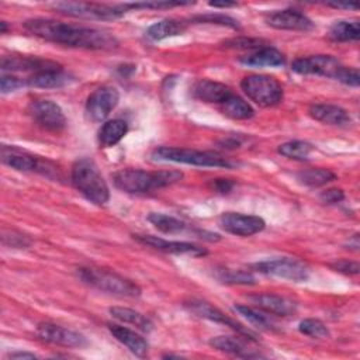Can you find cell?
<instances>
[{
  "label": "cell",
  "mask_w": 360,
  "mask_h": 360,
  "mask_svg": "<svg viewBox=\"0 0 360 360\" xmlns=\"http://www.w3.org/2000/svg\"><path fill=\"white\" fill-rule=\"evenodd\" d=\"M24 28L38 38L72 48L112 49L118 45L117 38L107 31L51 18H30Z\"/></svg>",
  "instance_id": "1"
},
{
  "label": "cell",
  "mask_w": 360,
  "mask_h": 360,
  "mask_svg": "<svg viewBox=\"0 0 360 360\" xmlns=\"http://www.w3.org/2000/svg\"><path fill=\"white\" fill-rule=\"evenodd\" d=\"M180 170L146 172L142 169H122L112 174V183L121 191L129 194H143L180 181Z\"/></svg>",
  "instance_id": "2"
},
{
  "label": "cell",
  "mask_w": 360,
  "mask_h": 360,
  "mask_svg": "<svg viewBox=\"0 0 360 360\" xmlns=\"http://www.w3.org/2000/svg\"><path fill=\"white\" fill-rule=\"evenodd\" d=\"M72 183L76 190L93 204L103 205L110 198L108 186L98 166L90 158H80L73 163Z\"/></svg>",
  "instance_id": "3"
},
{
  "label": "cell",
  "mask_w": 360,
  "mask_h": 360,
  "mask_svg": "<svg viewBox=\"0 0 360 360\" xmlns=\"http://www.w3.org/2000/svg\"><path fill=\"white\" fill-rule=\"evenodd\" d=\"M77 276L84 284L112 295L129 298L141 295V288L138 284L105 269L79 267Z\"/></svg>",
  "instance_id": "4"
},
{
  "label": "cell",
  "mask_w": 360,
  "mask_h": 360,
  "mask_svg": "<svg viewBox=\"0 0 360 360\" xmlns=\"http://www.w3.org/2000/svg\"><path fill=\"white\" fill-rule=\"evenodd\" d=\"M152 158L155 160H165V162H174V163H186L193 166H202V167H232L233 163L211 150H195L187 148H176V146H160L152 152Z\"/></svg>",
  "instance_id": "5"
},
{
  "label": "cell",
  "mask_w": 360,
  "mask_h": 360,
  "mask_svg": "<svg viewBox=\"0 0 360 360\" xmlns=\"http://www.w3.org/2000/svg\"><path fill=\"white\" fill-rule=\"evenodd\" d=\"M243 93L260 107H273L283 100V87L269 75H249L242 79Z\"/></svg>",
  "instance_id": "6"
},
{
  "label": "cell",
  "mask_w": 360,
  "mask_h": 360,
  "mask_svg": "<svg viewBox=\"0 0 360 360\" xmlns=\"http://www.w3.org/2000/svg\"><path fill=\"white\" fill-rule=\"evenodd\" d=\"M56 11L79 18L93 20H114L128 11L125 4H101V3H82V1H58L52 4Z\"/></svg>",
  "instance_id": "7"
},
{
  "label": "cell",
  "mask_w": 360,
  "mask_h": 360,
  "mask_svg": "<svg viewBox=\"0 0 360 360\" xmlns=\"http://www.w3.org/2000/svg\"><path fill=\"white\" fill-rule=\"evenodd\" d=\"M252 269L262 274L274 276V277L290 280L294 283L305 281L309 276L308 267L302 262L292 257H277V259L257 262L252 264Z\"/></svg>",
  "instance_id": "8"
},
{
  "label": "cell",
  "mask_w": 360,
  "mask_h": 360,
  "mask_svg": "<svg viewBox=\"0 0 360 360\" xmlns=\"http://www.w3.org/2000/svg\"><path fill=\"white\" fill-rule=\"evenodd\" d=\"M184 307L194 315L200 316V318H204V319H208L211 322H217V323H222L225 326H229L231 329H233L235 332H238L240 336L255 342L256 340V335L248 329L246 326H243L242 323L236 322L235 319H232L231 316L225 315L221 309H218L217 307H214L212 304L204 301V300H197V298H193V300H188L184 302Z\"/></svg>",
  "instance_id": "9"
},
{
  "label": "cell",
  "mask_w": 360,
  "mask_h": 360,
  "mask_svg": "<svg viewBox=\"0 0 360 360\" xmlns=\"http://www.w3.org/2000/svg\"><path fill=\"white\" fill-rule=\"evenodd\" d=\"M345 66L330 55H312L298 58L291 63V70L298 75H316L338 80Z\"/></svg>",
  "instance_id": "10"
},
{
  "label": "cell",
  "mask_w": 360,
  "mask_h": 360,
  "mask_svg": "<svg viewBox=\"0 0 360 360\" xmlns=\"http://www.w3.org/2000/svg\"><path fill=\"white\" fill-rule=\"evenodd\" d=\"M118 101L120 93L115 87L101 86L89 96L86 101V115L94 122H101L117 107Z\"/></svg>",
  "instance_id": "11"
},
{
  "label": "cell",
  "mask_w": 360,
  "mask_h": 360,
  "mask_svg": "<svg viewBox=\"0 0 360 360\" xmlns=\"http://www.w3.org/2000/svg\"><path fill=\"white\" fill-rule=\"evenodd\" d=\"M28 111L34 118V121L46 131L58 132L66 127V117L62 108L52 100H46V98L34 100L30 104Z\"/></svg>",
  "instance_id": "12"
},
{
  "label": "cell",
  "mask_w": 360,
  "mask_h": 360,
  "mask_svg": "<svg viewBox=\"0 0 360 360\" xmlns=\"http://www.w3.org/2000/svg\"><path fill=\"white\" fill-rule=\"evenodd\" d=\"M37 333L41 340L63 347H83L87 345V340L82 333L52 322L39 323Z\"/></svg>",
  "instance_id": "13"
},
{
  "label": "cell",
  "mask_w": 360,
  "mask_h": 360,
  "mask_svg": "<svg viewBox=\"0 0 360 360\" xmlns=\"http://www.w3.org/2000/svg\"><path fill=\"white\" fill-rule=\"evenodd\" d=\"M219 226L232 235L250 236L264 229V221L256 215H245L240 212H224L219 217Z\"/></svg>",
  "instance_id": "14"
},
{
  "label": "cell",
  "mask_w": 360,
  "mask_h": 360,
  "mask_svg": "<svg viewBox=\"0 0 360 360\" xmlns=\"http://www.w3.org/2000/svg\"><path fill=\"white\" fill-rule=\"evenodd\" d=\"M267 25L276 30L288 31H311L314 28L312 20L295 8L277 10L266 15Z\"/></svg>",
  "instance_id": "15"
},
{
  "label": "cell",
  "mask_w": 360,
  "mask_h": 360,
  "mask_svg": "<svg viewBox=\"0 0 360 360\" xmlns=\"http://www.w3.org/2000/svg\"><path fill=\"white\" fill-rule=\"evenodd\" d=\"M139 243L150 246L156 250L173 255H190V256H205L208 252L204 248H200L190 242H180V240H166L163 238L152 236V235H134Z\"/></svg>",
  "instance_id": "16"
},
{
  "label": "cell",
  "mask_w": 360,
  "mask_h": 360,
  "mask_svg": "<svg viewBox=\"0 0 360 360\" xmlns=\"http://www.w3.org/2000/svg\"><path fill=\"white\" fill-rule=\"evenodd\" d=\"M62 66L53 60L35 58V56H3L1 58V70L3 72H31V75L46 72V70H58Z\"/></svg>",
  "instance_id": "17"
},
{
  "label": "cell",
  "mask_w": 360,
  "mask_h": 360,
  "mask_svg": "<svg viewBox=\"0 0 360 360\" xmlns=\"http://www.w3.org/2000/svg\"><path fill=\"white\" fill-rule=\"evenodd\" d=\"M1 160H3L4 165H7L11 169L18 170V172H34V170H38V172L45 174V170L48 169L46 167L48 162L39 160L34 155L27 153V152L21 150V149L13 148V146L11 148H7V146L1 148Z\"/></svg>",
  "instance_id": "18"
},
{
  "label": "cell",
  "mask_w": 360,
  "mask_h": 360,
  "mask_svg": "<svg viewBox=\"0 0 360 360\" xmlns=\"http://www.w3.org/2000/svg\"><path fill=\"white\" fill-rule=\"evenodd\" d=\"M249 300L260 311H263L266 314H271V315L290 316V315L295 314V311H297V305L291 300L277 295V294L262 292V294L250 295Z\"/></svg>",
  "instance_id": "19"
},
{
  "label": "cell",
  "mask_w": 360,
  "mask_h": 360,
  "mask_svg": "<svg viewBox=\"0 0 360 360\" xmlns=\"http://www.w3.org/2000/svg\"><path fill=\"white\" fill-rule=\"evenodd\" d=\"M191 94L194 98L204 103L222 104L232 93H231V89L224 83L201 79L193 84Z\"/></svg>",
  "instance_id": "20"
},
{
  "label": "cell",
  "mask_w": 360,
  "mask_h": 360,
  "mask_svg": "<svg viewBox=\"0 0 360 360\" xmlns=\"http://www.w3.org/2000/svg\"><path fill=\"white\" fill-rule=\"evenodd\" d=\"M308 114L314 120L328 125L345 127L350 124V115L347 114V111L335 104H312L308 110Z\"/></svg>",
  "instance_id": "21"
},
{
  "label": "cell",
  "mask_w": 360,
  "mask_h": 360,
  "mask_svg": "<svg viewBox=\"0 0 360 360\" xmlns=\"http://www.w3.org/2000/svg\"><path fill=\"white\" fill-rule=\"evenodd\" d=\"M107 326H108V330L111 332V335L120 343L127 346L135 356H139V357L146 356L149 345L139 333H136L135 330H132L127 326L118 325V323H107Z\"/></svg>",
  "instance_id": "22"
},
{
  "label": "cell",
  "mask_w": 360,
  "mask_h": 360,
  "mask_svg": "<svg viewBox=\"0 0 360 360\" xmlns=\"http://www.w3.org/2000/svg\"><path fill=\"white\" fill-rule=\"evenodd\" d=\"M239 62L252 68H277L284 65L285 58L278 49L267 45L242 56Z\"/></svg>",
  "instance_id": "23"
},
{
  "label": "cell",
  "mask_w": 360,
  "mask_h": 360,
  "mask_svg": "<svg viewBox=\"0 0 360 360\" xmlns=\"http://www.w3.org/2000/svg\"><path fill=\"white\" fill-rule=\"evenodd\" d=\"M128 132V124L124 120H110L98 129V145L100 148H111L117 145Z\"/></svg>",
  "instance_id": "24"
},
{
  "label": "cell",
  "mask_w": 360,
  "mask_h": 360,
  "mask_svg": "<svg viewBox=\"0 0 360 360\" xmlns=\"http://www.w3.org/2000/svg\"><path fill=\"white\" fill-rule=\"evenodd\" d=\"M210 345L219 352H225V353H229V354H233L238 357H259L260 356V354L252 353L250 349L248 347V345L240 338H236V336H225V335L215 336V338L210 339Z\"/></svg>",
  "instance_id": "25"
},
{
  "label": "cell",
  "mask_w": 360,
  "mask_h": 360,
  "mask_svg": "<svg viewBox=\"0 0 360 360\" xmlns=\"http://www.w3.org/2000/svg\"><path fill=\"white\" fill-rule=\"evenodd\" d=\"M69 82H70V76L65 73L62 69L35 73L25 79L27 86L38 87V89H56L68 84Z\"/></svg>",
  "instance_id": "26"
},
{
  "label": "cell",
  "mask_w": 360,
  "mask_h": 360,
  "mask_svg": "<svg viewBox=\"0 0 360 360\" xmlns=\"http://www.w3.org/2000/svg\"><path fill=\"white\" fill-rule=\"evenodd\" d=\"M187 28V22L176 18H165L152 24L146 30V35L153 41H160L165 38L181 35Z\"/></svg>",
  "instance_id": "27"
},
{
  "label": "cell",
  "mask_w": 360,
  "mask_h": 360,
  "mask_svg": "<svg viewBox=\"0 0 360 360\" xmlns=\"http://www.w3.org/2000/svg\"><path fill=\"white\" fill-rule=\"evenodd\" d=\"M110 314L124 322V323H131L134 326H136L138 329L143 330V332H150L153 328V323L150 322V319L148 316H145L143 314L131 309V308H124V307H111L110 308Z\"/></svg>",
  "instance_id": "28"
},
{
  "label": "cell",
  "mask_w": 360,
  "mask_h": 360,
  "mask_svg": "<svg viewBox=\"0 0 360 360\" xmlns=\"http://www.w3.org/2000/svg\"><path fill=\"white\" fill-rule=\"evenodd\" d=\"M359 37H360L359 21L340 20V21H335L329 28V38L336 42L357 41Z\"/></svg>",
  "instance_id": "29"
},
{
  "label": "cell",
  "mask_w": 360,
  "mask_h": 360,
  "mask_svg": "<svg viewBox=\"0 0 360 360\" xmlns=\"http://www.w3.org/2000/svg\"><path fill=\"white\" fill-rule=\"evenodd\" d=\"M221 111L232 120H248L255 115V110L243 98L231 94L222 104Z\"/></svg>",
  "instance_id": "30"
},
{
  "label": "cell",
  "mask_w": 360,
  "mask_h": 360,
  "mask_svg": "<svg viewBox=\"0 0 360 360\" xmlns=\"http://www.w3.org/2000/svg\"><path fill=\"white\" fill-rule=\"evenodd\" d=\"M297 180L308 187H321L325 186L333 180H336V174L323 167H311L305 169L297 173Z\"/></svg>",
  "instance_id": "31"
},
{
  "label": "cell",
  "mask_w": 360,
  "mask_h": 360,
  "mask_svg": "<svg viewBox=\"0 0 360 360\" xmlns=\"http://www.w3.org/2000/svg\"><path fill=\"white\" fill-rule=\"evenodd\" d=\"M148 221L160 232L163 233H181L184 231H187V224L172 217V215H166V214H160V212H150L148 215Z\"/></svg>",
  "instance_id": "32"
},
{
  "label": "cell",
  "mask_w": 360,
  "mask_h": 360,
  "mask_svg": "<svg viewBox=\"0 0 360 360\" xmlns=\"http://www.w3.org/2000/svg\"><path fill=\"white\" fill-rule=\"evenodd\" d=\"M278 153L294 160H308L314 152V146L305 141H290L278 146Z\"/></svg>",
  "instance_id": "33"
},
{
  "label": "cell",
  "mask_w": 360,
  "mask_h": 360,
  "mask_svg": "<svg viewBox=\"0 0 360 360\" xmlns=\"http://www.w3.org/2000/svg\"><path fill=\"white\" fill-rule=\"evenodd\" d=\"M235 311L260 330H276V326L270 321V318H267L262 311H257L256 308H252L249 305H235Z\"/></svg>",
  "instance_id": "34"
},
{
  "label": "cell",
  "mask_w": 360,
  "mask_h": 360,
  "mask_svg": "<svg viewBox=\"0 0 360 360\" xmlns=\"http://www.w3.org/2000/svg\"><path fill=\"white\" fill-rule=\"evenodd\" d=\"M214 277L224 284H253L255 276L245 270H231V269H215Z\"/></svg>",
  "instance_id": "35"
},
{
  "label": "cell",
  "mask_w": 360,
  "mask_h": 360,
  "mask_svg": "<svg viewBox=\"0 0 360 360\" xmlns=\"http://www.w3.org/2000/svg\"><path fill=\"white\" fill-rule=\"evenodd\" d=\"M298 330L309 338H315V339H323L329 336V330L326 328V325L315 318H307L304 321L300 322L298 325Z\"/></svg>",
  "instance_id": "36"
},
{
  "label": "cell",
  "mask_w": 360,
  "mask_h": 360,
  "mask_svg": "<svg viewBox=\"0 0 360 360\" xmlns=\"http://www.w3.org/2000/svg\"><path fill=\"white\" fill-rule=\"evenodd\" d=\"M190 21L193 22H198V24H218V25H225V27H231V28H239V24L235 18L225 15V14H200V15H194L190 18Z\"/></svg>",
  "instance_id": "37"
},
{
  "label": "cell",
  "mask_w": 360,
  "mask_h": 360,
  "mask_svg": "<svg viewBox=\"0 0 360 360\" xmlns=\"http://www.w3.org/2000/svg\"><path fill=\"white\" fill-rule=\"evenodd\" d=\"M224 45L226 48H238V49H259L263 46H267V44L262 39L257 38H246V37H239V38H231L224 41Z\"/></svg>",
  "instance_id": "38"
},
{
  "label": "cell",
  "mask_w": 360,
  "mask_h": 360,
  "mask_svg": "<svg viewBox=\"0 0 360 360\" xmlns=\"http://www.w3.org/2000/svg\"><path fill=\"white\" fill-rule=\"evenodd\" d=\"M1 240H3L4 246L17 248V249H24V248L30 246V243H31L28 236H25L22 233H18V232H14V231H10L8 233L4 232L3 236H1Z\"/></svg>",
  "instance_id": "39"
},
{
  "label": "cell",
  "mask_w": 360,
  "mask_h": 360,
  "mask_svg": "<svg viewBox=\"0 0 360 360\" xmlns=\"http://www.w3.org/2000/svg\"><path fill=\"white\" fill-rule=\"evenodd\" d=\"M27 86L25 79L17 77L14 75H3L0 79V89L3 93H10V91H15L21 87Z\"/></svg>",
  "instance_id": "40"
},
{
  "label": "cell",
  "mask_w": 360,
  "mask_h": 360,
  "mask_svg": "<svg viewBox=\"0 0 360 360\" xmlns=\"http://www.w3.org/2000/svg\"><path fill=\"white\" fill-rule=\"evenodd\" d=\"M339 82L347 84V86H359V82H360V76H359V70L354 69V68H347L345 66L338 77Z\"/></svg>",
  "instance_id": "41"
},
{
  "label": "cell",
  "mask_w": 360,
  "mask_h": 360,
  "mask_svg": "<svg viewBox=\"0 0 360 360\" xmlns=\"http://www.w3.org/2000/svg\"><path fill=\"white\" fill-rule=\"evenodd\" d=\"M330 267L335 271L343 273V274H357L360 267L357 262H350V260H338L335 263H330Z\"/></svg>",
  "instance_id": "42"
},
{
  "label": "cell",
  "mask_w": 360,
  "mask_h": 360,
  "mask_svg": "<svg viewBox=\"0 0 360 360\" xmlns=\"http://www.w3.org/2000/svg\"><path fill=\"white\" fill-rule=\"evenodd\" d=\"M321 200L326 204H336L345 198V193L340 188H328L321 193Z\"/></svg>",
  "instance_id": "43"
},
{
  "label": "cell",
  "mask_w": 360,
  "mask_h": 360,
  "mask_svg": "<svg viewBox=\"0 0 360 360\" xmlns=\"http://www.w3.org/2000/svg\"><path fill=\"white\" fill-rule=\"evenodd\" d=\"M233 186H235V181H232L229 179H214L210 183L211 190H214L217 193H221V194L229 193L233 188Z\"/></svg>",
  "instance_id": "44"
},
{
  "label": "cell",
  "mask_w": 360,
  "mask_h": 360,
  "mask_svg": "<svg viewBox=\"0 0 360 360\" xmlns=\"http://www.w3.org/2000/svg\"><path fill=\"white\" fill-rule=\"evenodd\" d=\"M329 7L333 8H345V10H357V4L353 3H328Z\"/></svg>",
  "instance_id": "45"
},
{
  "label": "cell",
  "mask_w": 360,
  "mask_h": 360,
  "mask_svg": "<svg viewBox=\"0 0 360 360\" xmlns=\"http://www.w3.org/2000/svg\"><path fill=\"white\" fill-rule=\"evenodd\" d=\"M10 359H35L37 356L34 353H25V352H15L8 354Z\"/></svg>",
  "instance_id": "46"
},
{
  "label": "cell",
  "mask_w": 360,
  "mask_h": 360,
  "mask_svg": "<svg viewBox=\"0 0 360 360\" xmlns=\"http://www.w3.org/2000/svg\"><path fill=\"white\" fill-rule=\"evenodd\" d=\"M211 7H221V8H226V7H233L236 6V3H232V1H211L210 3Z\"/></svg>",
  "instance_id": "47"
},
{
  "label": "cell",
  "mask_w": 360,
  "mask_h": 360,
  "mask_svg": "<svg viewBox=\"0 0 360 360\" xmlns=\"http://www.w3.org/2000/svg\"><path fill=\"white\" fill-rule=\"evenodd\" d=\"M349 248H352V249H354V250L359 248V235H357V233L353 235L352 239L349 240Z\"/></svg>",
  "instance_id": "48"
}]
</instances>
